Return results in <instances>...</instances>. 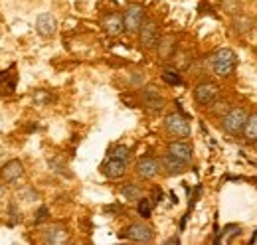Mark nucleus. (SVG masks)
<instances>
[{
	"label": "nucleus",
	"mask_w": 257,
	"mask_h": 245,
	"mask_svg": "<svg viewBox=\"0 0 257 245\" xmlns=\"http://www.w3.org/2000/svg\"><path fill=\"white\" fill-rule=\"evenodd\" d=\"M210 67L218 77H229L237 67V54L229 48H220L212 54Z\"/></svg>",
	"instance_id": "nucleus-1"
},
{
	"label": "nucleus",
	"mask_w": 257,
	"mask_h": 245,
	"mask_svg": "<svg viewBox=\"0 0 257 245\" xmlns=\"http://www.w3.org/2000/svg\"><path fill=\"white\" fill-rule=\"evenodd\" d=\"M245 121H247V111L243 107H229L222 117V129L225 135L237 137V135H241Z\"/></svg>",
	"instance_id": "nucleus-2"
},
{
	"label": "nucleus",
	"mask_w": 257,
	"mask_h": 245,
	"mask_svg": "<svg viewBox=\"0 0 257 245\" xmlns=\"http://www.w3.org/2000/svg\"><path fill=\"white\" fill-rule=\"evenodd\" d=\"M164 131L174 139H188L190 137V122L180 113H168L164 117Z\"/></svg>",
	"instance_id": "nucleus-3"
},
{
	"label": "nucleus",
	"mask_w": 257,
	"mask_h": 245,
	"mask_svg": "<svg viewBox=\"0 0 257 245\" xmlns=\"http://www.w3.org/2000/svg\"><path fill=\"white\" fill-rule=\"evenodd\" d=\"M123 22H125V32L139 34L143 22H145V6L143 4H128L127 10L123 12Z\"/></svg>",
	"instance_id": "nucleus-4"
},
{
	"label": "nucleus",
	"mask_w": 257,
	"mask_h": 245,
	"mask_svg": "<svg viewBox=\"0 0 257 245\" xmlns=\"http://www.w3.org/2000/svg\"><path fill=\"white\" fill-rule=\"evenodd\" d=\"M220 97V85L214 81H202L194 87V101L198 105H212Z\"/></svg>",
	"instance_id": "nucleus-5"
},
{
	"label": "nucleus",
	"mask_w": 257,
	"mask_h": 245,
	"mask_svg": "<svg viewBox=\"0 0 257 245\" xmlns=\"http://www.w3.org/2000/svg\"><path fill=\"white\" fill-rule=\"evenodd\" d=\"M121 237H127V239L137 241V243H149V241L155 239V231H153L151 225L137 221V223H131L127 229H123Z\"/></svg>",
	"instance_id": "nucleus-6"
},
{
	"label": "nucleus",
	"mask_w": 257,
	"mask_h": 245,
	"mask_svg": "<svg viewBox=\"0 0 257 245\" xmlns=\"http://www.w3.org/2000/svg\"><path fill=\"white\" fill-rule=\"evenodd\" d=\"M139 38H141V46L147 50H157L159 40H161V32H159V24L155 20H147L143 22L141 30H139Z\"/></svg>",
	"instance_id": "nucleus-7"
},
{
	"label": "nucleus",
	"mask_w": 257,
	"mask_h": 245,
	"mask_svg": "<svg viewBox=\"0 0 257 245\" xmlns=\"http://www.w3.org/2000/svg\"><path fill=\"white\" fill-rule=\"evenodd\" d=\"M24 164L20 158H10L0 166V180L6 184H16L24 176Z\"/></svg>",
	"instance_id": "nucleus-8"
},
{
	"label": "nucleus",
	"mask_w": 257,
	"mask_h": 245,
	"mask_svg": "<svg viewBox=\"0 0 257 245\" xmlns=\"http://www.w3.org/2000/svg\"><path fill=\"white\" fill-rule=\"evenodd\" d=\"M135 170L143 180H153L161 174V160H157L155 156H143V158H139Z\"/></svg>",
	"instance_id": "nucleus-9"
},
{
	"label": "nucleus",
	"mask_w": 257,
	"mask_h": 245,
	"mask_svg": "<svg viewBox=\"0 0 257 245\" xmlns=\"http://www.w3.org/2000/svg\"><path fill=\"white\" fill-rule=\"evenodd\" d=\"M168 154H172V156L180 158L182 162L190 164L194 158V149L190 143H186V139H176L168 145Z\"/></svg>",
	"instance_id": "nucleus-10"
},
{
	"label": "nucleus",
	"mask_w": 257,
	"mask_h": 245,
	"mask_svg": "<svg viewBox=\"0 0 257 245\" xmlns=\"http://www.w3.org/2000/svg\"><path fill=\"white\" fill-rule=\"evenodd\" d=\"M44 241L50 245H62L69 241V231L62 223H54L44 231Z\"/></svg>",
	"instance_id": "nucleus-11"
},
{
	"label": "nucleus",
	"mask_w": 257,
	"mask_h": 245,
	"mask_svg": "<svg viewBox=\"0 0 257 245\" xmlns=\"http://www.w3.org/2000/svg\"><path fill=\"white\" fill-rule=\"evenodd\" d=\"M103 30L107 32L109 36H121L125 32V22H123V14L119 12H111L101 20Z\"/></svg>",
	"instance_id": "nucleus-12"
},
{
	"label": "nucleus",
	"mask_w": 257,
	"mask_h": 245,
	"mask_svg": "<svg viewBox=\"0 0 257 245\" xmlns=\"http://www.w3.org/2000/svg\"><path fill=\"white\" fill-rule=\"evenodd\" d=\"M36 30H38L40 36L50 38V36H54L56 30H58V20L54 18V14L44 12V14H40V16L36 18Z\"/></svg>",
	"instance_id": "nucleus-13"
},
{
	"label": "nucleus",
	"mask_w": 257,
	"mask_h": 245,
	"mask_svg": "<svg viewBox=\"0 0 257 245\" xmlns=\"http://www.w3.org/2000/svg\"><path fill=\"white\" fill-rule=\"evenodd\" d=\"M101 170H103V174H105L107 178L117 180V178L125 176V172H127V160H119V158L109 156V160L101 166Z\"/></svg>",
	"instance_id": "nucleus-14"
},
{
	"label": "nucleus",
	"mask_w": 257,
	"mask_h": 245,
	"mask_svg": "<svg viewBox=\"0 0 257 245\" xmlns=\"http://www.w3.org/2000/svg\"><path fill=\"white\" fill-rule=\"evenodd\" d=\"M161 168L168 176H178V174H182L186 170V162H182L180 158H176L172 154H164L161 158Z\"/></svg>",
	"instance_id": "nucleus-15"
},
{
	"label": "nucleus",
	"mask_w": 257,
	"mask_h": 245,
	"mask_svg": "<svg viewBox=\"0 0 257 245\" xmlns=\"http://www.w3.org/2000/svg\"><path fill=\"white\" fill-rule=\"evenodd\" d=\"M141 99H143V103H145L149 109H153V111H161L162 107H164V97H162L161 91H159L157 87H145V89L141 91Z\"/></svg>",
	"instance_id": "nucleus-16"
},
{
	"label": "nucleus",
	"mask_w": 257,
	"mask_h": 245,
	"mask_svg": "<svg viewBox=\"0 0 257 245\" xmlns=\"http://www.w3.org/2000/svg\"><path fill=\"white\" fill-rule=\"evenodd\" d=\"M174 50H176V42L172 36H164L159 40V46H157V52L161 56V60H170L174 56Z\"/></svg>",
	"instance_id": "nucleus-17"
},
{
	"label": "nucleus",
	"mask_w": 257,
	"mask_h": 245,
	"mask_svg": "<svg viewBox=\"0 0 257 245\" xmlns=\"http://www.w3.org/2000/svg\"><path fill=\"white\" fill-rule=\"evenodd\" d=\"M241 137L245 139V143H255L257 141V113L247 115V121L243 125Z\"/></svg>",
	"instance_id": "nucleus-18"
},
{
	"label": "nucleus",
	"mask_w": 257,
	"mask_h": 245,
	"mask_svg": "<svg viewBox=\"0 0 257 245\" xmlns=\"http://www.w3.org/2000/svg\"><path fill=\"white\" fill-rule=\"evenodd\" d=\"M161 77H162V81H164L166 85H172V87H176V85H182V75H180L176 69H170V67L162 69Z\"/></svg>",
	"instance_id": "nucleus-19"
},
{
	"label": "nucleus",
	"mask_w": 257,
	"mask_h": 245,
	"mask_svg": "<svg viewBox=\"0 0 257 245\" xmlns=\"http://www.w3.org/2000/svg\"><path fill=\"white\" fill-rule=\"evenodd\" d=\"M121 196H123L125 200H139V198H143V190H141L137 184L127 182L121 188Z\"/></svg>",
	"instance_id": "nucleus-20"
},
{
	"label": "nucleus",
	"mask_w": 257,
	"mask_h": 245,
	"mask_svg": "<svg viewBox=\"0 0 257 245\" xmlns=\"http://www.w3.org/2000/svg\"><path fill=\"white\" fill-rule=\"evenodd\" d=\"M137 212H139V215L141 217H151V214H153V202L149 200V198H139L137 200Z\"/></svg>",
	"instance_id": "nucleus-21"
},
{
	"label": "nucleus",
	"mask_w": 257,
	"mask_h": 245,
	"mask_svg": "<svg viewBox=\"0 0 257 245\" xmlns=\"http://www.w3.org/2000/svg\"><path fill=\"white\" fill-rule=\"evenodd\" d=\"M251 24H253V20H249V18L241 16V18H235L231 26H233V30H235V32H239V34H245V32H249L251 28H253Z\"/></svg>",
	"instance_id": "nucleus-22"
},
{
	"label": "nucleus",
	"mask_w": 257,
	"mask_h": 245,
	"mask_svg": "<svg viewBox=\"0 0 257 245\" xmlns=\"http://www.w3.org/2000/svg\"><path fill=\"white\" fill-rule=\"evenodd\" d=\"M109 156H113V158H119V160H127V162H128V156H131V153H128L127 147L119 145V147H115V149L109 153Z\"/></svg>",
	"instance_id": "nucleus-23"
},
{
	"label": "nucleus",
	"mask_w": 257,
	"mask_h": 245,
	"mask_svg": "<svg viewBox=\"0 0 257 245\" xmlns=\"http://www.w3.org/2000/svg\"><path fill=\"white\" fill-rule=\"evenodd\" d=\"M20 198H22L24 202H34V200H38V194L34 192L32 188H24V190L20 192Z\"/></svg>",
	"instance_id": "nucleus-24"
},
{
	"label": "nucleus",
	"mask_w": 257,
	"mask_h": 245,
	"mask_svg": "<svg viewBox=\"0 0 257 245\" xmlns=\"http://www.w3.org/2000/svg\"><path fill=\"white\" fill-rule=\"evenodd\" d=\"M48 214H50V212H48V208H46V206H42V208L36 212V223H42L44 219H48Z\"/></svg>",
	"instance_id": "nucleus-25"
},
{
	"label": "nucleus",
	"mask_w": 257,
	"mask_h": 245,
	"mask_svg": "<svg viewBox=\"0 0 257 245\" xmlns=\"http://www.w3.org/2000/svg\"><path fill=\"white\" fill-rule=\"evenodd\" d=\"M34 99L40 103V101H50V95L48 93H44V91H38L36 95H34Z\"/></svg>",
	"instance_id": "nucleus-26"
},
{
	"label": "nucleus",
	"mask_w": 257,
	"mask_h": 245,
	"mask_svg": "<svg viewBox=\"0 0 257 245\" xmlns=\"http://www.w3.org/2000/svg\"><path fill=\"white\" fill-rule=\"evenodd\" d=\"M166 243H180V239H178V237H170Z\"/></svg>",
	"instance_id": "nucleus-27"
},
{
	"label": "nucleus",
	"mask_w": 257,
	"mask_h": 245,
	"mask_svg": "<svg viewBox=\"0 0 257 245\" xmlns=\"http://www.w3.org/2000/svg\"><path fill=\"white\" fill-rule=\"evenodd\" d=\"M253 145H255V149H257V141H255V143H253Z\"/></svg>",
	"instance_id": "nucleus-28"
}]
</instances>
